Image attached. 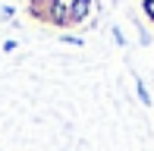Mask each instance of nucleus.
Returning a JSON list of instances; mask_svg holds the SVG:
<instances>
[{
    "instance_id": "nucleus-1",
    "label": "nucleus",
    "mask_w": 154,
    "mask_h": 151,
    "mask_svg": "<svg viewBox=\"0 0 154 151\" xmlns=\"http://www.w3.org/2000/svg\"><path fill=\"white\" fill-rule=\"evenodd\" d=\"M88 10V0H75V16H85Z\"/></svg>"
},
{
    "instance_id": "nucleus-2",
    "label": "nucleus",
    "mask_w": 154,
    "mask_h": 151,
    "mask_svg": "<svg viewBox=\"0 0 154 151\" xmlns=\"http://www.w3.org/2000/svg\"><path fill=\"white\" fill-rule=\"evenodd\" d=\"M145 10H148V16L154 19V0H148V3H145Z\"/></svg>"
}]
</instances>
